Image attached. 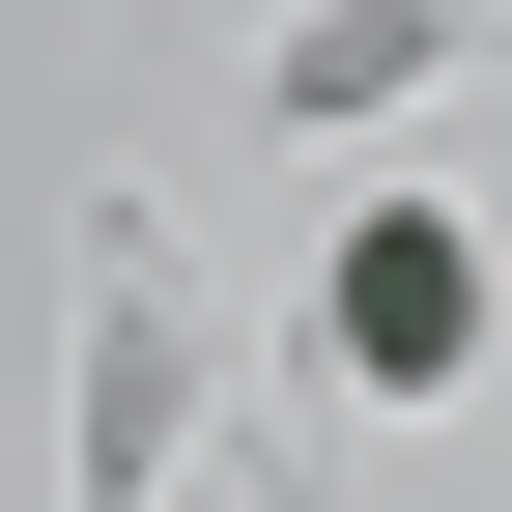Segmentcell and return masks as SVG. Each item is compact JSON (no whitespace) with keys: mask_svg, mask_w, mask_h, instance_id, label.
<instances>
[{"mask_svg":"<svg viewBox=\"0 0 512 512\" xmlns=\"http://www.w3.org/2000/svg\"><path fill=\"white\" fill-rule=\"evenodd\" d=\"M313 342H342L370 399H456V370H484V228H456V200H370L342 285H313Z\"/></svg>","mask_w":512,"mask_h":512,"instance_id":"1","label":"cell"}]
</instances>
